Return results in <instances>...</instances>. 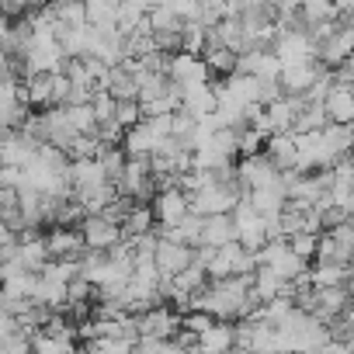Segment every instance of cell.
I'll list each match as a JSON object with an SVG mask.
<instances>
[{"label":"cell","mask_w":354,"mask_h":354,"mask_svg":"<svg viewBox=\"0 0 354 354\" xmlns=\"http://www.w3.org/2000/svg\"><path fill=\"white\" fill-rule=\"evenodd\" d=\"M91 295H94V288H91L84 278H73V281L66 285V306H87Z\"/></svg>","instance_id":"d590c367"},{"label":"cell","mask_w":354,"mask_h":354,"mask_svg":"<svg viewBox=\"0 0 354 354\" xmlns=\"http://www.w3.org/2000/svg\"><path fill=\"white\" fill-rule=\"evenodd\" d=\"M247 192L236 185V181H226V185H219V181H212V185H205V188H198L195 195H188V209L195 212V216H230L233 212V205L243 198Z\"/></svg>","instance_id":"6da1fadb"},{"label":"cell","mask_w":354,"mask_h":354,"mask_svg":"<svg viewBox=\"0 0 354 354\" xmlns=\"http://www.w3.org/2000/svg\"><path fill=\"white\" fill-rule=\"evenodd\" d=\"M149 233H153V212H149V205H132L129 216L122 219V240L132 243V240L149 236Z\"/></svg>","instance_id":"cb8c5ba5"},{"label":"cell","mask_w":354,"mask_h":354,"mask_svg":"<svg viewBox=\"0 0 354 354\" xmlns=\"http://www.w3.org/2000/svg\"><path fill=\"white\" fill-rule=\"evenodd\" d=\"M42 243H46L49 261H77V257L84 254L80 233L70 230V226H53V230L42 236Z\"/></svg>","instance_id":"8fae6325"},{"label":"cell","mask_w":354,"mask_h":354,"mask_svg":"<svg viewBox=\"0 0 354 354\" xmlns=\"http://www.w3.org/2000/svg\"><path fill=\"white\" fill-rule=\"evenodd\" d=\"M104 91H108L115 101H136V97H139V87H136L132 73L122 70V66L108 70V84H104Z\"/></svg>","instance_id":"484cf974"},{"label":"cell","mask_w":354,"mask_h":354,"mask_svg":"<svg viewBox=\"0 0 354 354\" xmlns=\"http://www.w3.org/2000/svg\"><path fill=\"white\" fill-rule=\"evenodd\" d=\"M316 73H319V63L281 66V70H278V91H281V97H302V94L313 87Z\"/></svg>","instance_id":"4fadbf2b"},{"label":"cell","mask_w":354,"mask_h":354,"mask_svg":"<svg viewBox=\"0 0 354 354\" xmlns=\"http://www.w3.org/2000/svg\"><path fill=\"white\" fill-rule=\"evenodd\" d=\"M115 18H118V4H115V0H91V4H84V21H87V28L115 32Z\"/></svg>","instance_id":"7402d4cb"},{"label":"cell","mask_w":354,"mask_h":354,"mask_svg":"<svg viewBox=\"0 0 354 354\" xmlns=\"http://www.w3.org/2000/svg\"><path fill=\"white\" fill-rule=\"evenodd\" d=\"M118 195L122 198H149L153 195V174H149V160H125L122 174H118Z\"/></svg>","instance_id":"ba28073f"},{"label":"cell","mask_w":354,"mask_h":354,"mask_svg":"<svg viewBox=\"0 0 354 354\" xmlns=\"http://www.w3.org/2000/svg\"><path fill=\"white\" fill-rule=\"evenodd\" d=\"M11 240H15V233H11L4 223H0V247H4V243H11Z\"/></svg>","instance_id":"f35d334b"},{"label":"cell","mask_w":354,"mask_h":354,"mask_svg":"<svg viewBox=\"0 0 354 354\" xmlns=\"http://www.w3.org/2000/svg\"><path fill=\"white\" fill-rule=\"evenodd\" d=\"M264 156H268V163H271L278 174H288V170L295 167V139H292V132H285V136H268V139H264Z\"/></svg>","instance_id":"ac0fdd59"},{"label":"cell","mask_w":354,"mask_h":354,"mask_svg":"<svg viewBox=\"0 0 354 354\" xmlns=\"http://www.w3.org/2000/svg\"><path fill=\"white\" fill-rule=\"evenodd\" d=\"M132 347H136V340H122V337H97V340H91L84 351H87V354H132Z\"/></svg>","instance_id":"1f68e13d"},{"label":"cell","mask_w":354,"mask_h":354,"mask_svg":"<svg viewBox=\"0 0 354 354\" xmlns=\"http://www.w3.org/2000/svg\"><path fill=\"white\" fill-rule=\"evenodd\" d=\"M230 223H233V243H240L247 254H257V250L268 243V223H264V219L250 209L247 195L233 205Z\"/></svg>","instance_id":"7a4b0ae2"},{"label":"cell","mask_w":354,"mask_h":354,"mask_svg":"<svg viewBox=\"0 0 354 354\" xmlns=\"http://www.w3.org/2000/svg\"><path fill=\"white\" fill-rule=\"evenodd\" d=\"M212 323H216V319H212V316H205V313H185L181 330H185V333H192V337H202Z\"/></svg>","instance_id":"8d00e7d4"},{"label":"cell","mask_w":354,"mask_h":354,"mask_svg":"<svg viewBox=\"0 0 354 354\" xmlns=\"http://www.w3.org/2000/svg\"><path fill=\"white\" fill-rule=\"evenodd\" d=\"M181 111L192 115L195 122H198V118H209V115L216 111V87L205 84V87H192V91H185V94H181Z\"/></svg>","instance_id":"ffe728a7"},{"label":"cell","mask_w":354,"mask_h":354,"mask_svg":"<svg viewBox=\"0 0 354 354\" xmlns=\"http://www.w3.org/2000/svg\"><path fill=\"white\" fill-rule=\"evenodd\" d=\"M226 243H233V223H230V216H205L202 219V230H198V247L219 250Z\"/></svg>","instance_id":"d6986e66"},{"label":"cell","mask_w":354,"mask_h":354,"mask_svg":"<svg viewBox=\"0 0 354 354\" xmlns=\"http://www.w3.org/2000/svg\"><path fill=\"white\" fill-rule=\"evenodd\" d=\"M219 87H223V94H226L230 101H236L240 108L257 104V80H254V77H247V73H230Z\"/></svg>","instance_id":"44dd1931"},{"label":"cell","mask_w":354,"mask_h":354,"mask_svg":"<svg viewBox=\"0 0 354 354\" xmlns=\"http://www.w3.org/2000/svg\"><path fill=\"white\" fill-rule=\"evenodd\" d=\"M233 174H236V185H240L243 192H257V188H264L268 181H274V177H278V170L268 163L264 153H257V156H243V160L233 167Z\"/></svg>","instance_id":"30bf717a"},{"label":"cell","mask_w":354,"mask_h":354,"mask_svg":"<svg viewBox=\"0 0 354 354\" xmlns=\"http://www.w3.org/2000/svg\"><path fill=\"white\" fill-rule=\"evenodd\" d=\"M77 233H80V243L94 254H108L111 247L122 243V226L111 223L108 216H84Z\"/></svg>","instance_id":"277c9868"},{"label":"cell","mask_w":354,"mask_h":354,"mask_svg":"<svg viewBox=\"0 0 354 354\" xmlns=\"http://www.w3.org/2000/svg\"><path fill=\"white\" fill-rule=\"evenodd\" d=\"M153 223H160V230H174L192 209H188V195L177 192V188H163V192H153Z\"/></svg>","instance_id":"9c48e42d"},{"label":"cell","mask_w":354,"mask_h":354,"mask_svg":"<svg viewBox=\"0 0 354 354\" xmlns=\"http://www.w3.org/2000/svg\"><path fill=\"white\" fill-rule=\"evenodd\" d=\"M25 101L35 108H53V77H28Z\"/></svg>","instance_id":"f1b7e54d"},{"label":"cell","mask_w":354,"mask_h":354,"mask_svg":"<svg viewBox=\"0 0 354 354\" xmlns=\"http://www.w3.org/2000/svg\"><path fill=\"white\" fill-rule=\"evenodd\" d=\"M66 122H70V129H73L77 136H91V139H94V132H97V122H94V111H91V104L66 108Z\"/></svg>","instance_id":"4dcf8cb0"},{"label":"cell","mask_w":354,"mask_h":354,"mask_svg":"<svg viewBox=\"0 0 354 354\" xmlns=\"http://www.w3.org/2000/svg\"><path fill=\"white\" fill-rule=\"evenodd\" d=\"M347 309V288H313V319L330 323Z\"/></svg>","instance_id":"e0dca14e"},{"label":"cell","mask_w":354,"mask_h":354,"mask_svg":"<svg viewBox=\"0 0 354 354\" xmlns=\"http://www.w3.org/2000/svg\"><path fill=\"white\" fill-rule=\"evenodd\" d=\"M351 271L344 264H316L313 271H306L309 288H347Z\"/></svg>","instance_id":"603a6c76"},{"label":"cell","mask_w":354,"mask_h":354,"mask_svg":"<svg viewBox=\"0 0 354 354\" xmlns=\"http://www.w3.org/2000/svg\"><path fill=\"white\" fill-rule=\"evenodd\" d=\"M111 122L125 132V129H132V125L142 122V111H139L136 101H115V115H111Z\"/></svg>","instance_id":"d6a6232c"},{"label":"cell","mask_w":354,"mask_h":354,"mask_svg":"<svg viewBox=\"0 0 354 354\" xmlns=\"http://www.w3.org/2000/svg\"><path fill=\"white\" fill-rule=\"evenodd\" d=\"M319 354H351V344L347 340H326V347Z\"/></svg>","instance_id":"74e56055"},{"label":"cell","mask_w":354,"mask_h":354,"mask_svg":"<svg viewBox=\"0 0 354 354\" xmlns=\"http://www.w3.org/2000/svg\"><path fill=\"white\" fill-rule=\"evenodd\" d=\"M271 56L278 59V66H295V63H316V46L306 32H278V39L271 42Z\"/></svg>","instance_id":"5b68a950"},{"label":"cell","mask_w":354,"mask_h":354,"mask_svg":"<svg viewBox=\"0 0 354 354\" xmlns=\"http://www.w3.org/2000/svg\"><path fill=\"white\" fill-rule=\"evenodd\" d=\"M91 111H94V122L97 125H108L111 115H115V97L108 91H94L91 94Z\"/></svg>","instance_id":"836d02e7"},{"label":"cell","mask_w":354,"mask_h":354,"mask_svg":"<svg viewBox=\"0 0 354 354\" xmlns=\"http://www.w3.org/2000/svg\"><path fill=\"white\" fill-rule=\"evenodd\" d=\"M170 285L181 292V295H195V292H202L205 285H209V278H205V271H202V264H192V268H185L177 278H170Z\"/></svg>","instance_id":"83f0119b"},{"label":"cell","mask_w":354,"mask_h":354,"mask_svg":"<svg viewBox=\"0 0 354 354\" xmlns=\"http://www.w3.org/2000/svg\"><path fill=\"white\" fill-rule=\"evenodd\" d=\"M77 344L70 337H46V333H32V354H73Z\"/></svg>","instance_id":"f546056e"},{"label":"cell","mask_w":354,"mask_h":354,"mask_svg":"<svg viewBox=\"0 0 354 354\" xmlns=\"http://www.w3.org/2000/svg\"><path fill=\"white\" fill-rule=\"evenodd\" d=\"M351 49H354V28H337L326 42L316 46V63L323 70H333L344 59H351Z\"/></svg>","instance_id":"7c38bea8"},{"label":"cell","mask_w":354,"mask_h":354,"mask_svg":"<svg viewBox=\"0 0 354 354\" xmlns=\"http://www.w3.org/2000/svg\"><path fill=\"white\" fill-rule=\"evenodd\" d=\"M226 354H243V351H236V347H230V351H226Z\"/></svg>","instance_id":"ab89813d"},{"label":"cell","mask_w":354,"mask_h":354,"mask_svg":"<svg viewBox=\"0 0 354 354\" xmlns=\"http://www.w3.org/2000/svg\"><path fill=\"white\" fill-rule=\"evenodd\" d=\"M330 21H333V4H330V0H306V4H299L302 32H309L316 25H330Z\"/></svg>","instance_id":"d4e9b609"},{"label":"cell","mask_w":354,"mask_h":354,"mask_svg":"<svg viewBox=\"0 0 354 354\" xmlns=\"http://www.w3.org/2000/svg\"><path fill=\"white\" fill-rule=\"evenodd\" d=\"M316 240H319V233H295V236H288L285 243H288V250H292L295 257L309 261V257L316 254Z\"/></svg>","instance_id":"e575fe53"},{"label":"cell","mask_w":354,"mask_h":354,"mask_svg":"<svg viewBox=\"0 0 354 354\" xmlns=\"http://www.w3.org/2000/svg\"><path fill=\"white\" fill-rule=\"evenodd\" d=\"M323 115L330 125H351L354 118V91L351 87H330L326 97H323Z\"/></svg>","instance_id":"2e32d148"},{"label":"cell","mask_w":354,"mask_h":354,"mask_svg":"<svg viewBox=\"0 0 354 354\" xmlns=\"http://www.w3.org/2000/svg\"><path fill=\"white\" fill-rule=\"evenodd\" d=\"M195 264V250L192 247H181V243H170V240H156L153 247V268L160 278H177L185 268Z\"/></svg>","instance_id":"52a82bcc"},{"label":"cell","mask_w":354,"mask_h":354,"mask_svg":"<svg viewBox=\"0 0 354 354\" xmlns=\"http://www.w3.org/2000/svg\"><path fill=\"white\" fill-rule=\"evenodd\" d=\"M94 160H97V167L104 170V177H108V181L115 185L129 156L122 153V146H97V149H94Z\"/></svg>","instance_id":"4316f807"},{"label":"cell","mask_w":354,"mask_h":354,"mask_svg":"<svg viewBox=\"0 0 354 354\" xmlns=\"http://www.w3.org/2000/svg\"><path fill=\"white\" fill-rule=\"evenodd\" d=\"M15 261L28 271V274H39L46 264H49V254H46V243L35 230H25L21 240H18V250H15Z\"/></svg>","instance_id":"5bb4252c"},{"label":"cell","mask_w":354,"mask_h":354,"mask_svg":"<svg viewBox=\"0 0 354 354\" xmlns=\"http://www.w3.org/2000/svg\"><path fill=\"white\" fill-rule=\"evenodd\" d=\"M35 142L25 139L21 132H8L4 146H0V167H11V170H25L35 160Z\"/></svg>","instance_id":"9a60e30c"},{"label":"cell","mask_w":354,"mask_h":354,"mask_svg":"<svg viewBox=\"0 0 354 354\" xmlns=\"http://www.w3.org/2000/svg\"><path fill=\"white\" fill-rule=\"evenodd\" d=\"M177 330H181V316H177L170 306H153L146 313L136 316V333L149 337V340H174Z\"/></svg>","instance_id":"8992f818"},{"label":"cell","mask_w":354,"mask_h":354,"mask_svg":"<svg viewBox=\"0 0 354 354\" xmlns=\"http://www.w3.org/2000/svg\"><path fill=\"white\" fill-rule=\"evenodd\" d=\"M167 80L177 87V91H192V87H205L209 84V70L198 56H188V53H174L167 56Z\"/></svg>","instance_id":"3957f363"}]
</instances>
